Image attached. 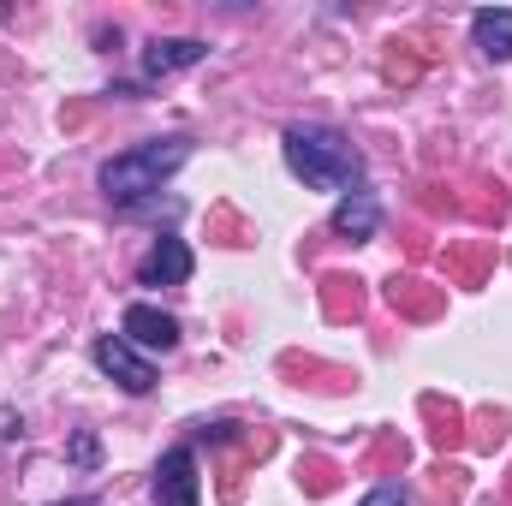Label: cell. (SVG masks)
<instances>
[{
    "label": "cell",
    "instance_id": "cell-11",
    "mask_svg": "<svg viewBox=\"0 0 512 506\" xmlns=\"http://www.w3.org/2000/svg\"><path fill=\"white\" fill-rule=\"evenodd\" d=\"M96 453H102L96 435H78V441H72V459H78V465H96Z\"/></svg>",
    "mask_w": 512,
    "mask_h": 506
},
{
    "label": "cell",
    "instance_id": "cell-10",
    "mask_svg": "<svg viewBox=\"0 0 512 506\" xmlns=\"http://www.w3.org/2000/svg\"><path fill=\"white\" fill-rule=\"evenodd\" d=\"M364 506H405V489H399V483H382V489H370Z\"/></svg>",
    "mask_w": 512,
    "mask_h": 506
},
{
    "label": "cell",
    "instance_id": "cell-8",
    "mask_svg": "<svg viewBox=\"0 0 512 506\" xmlns=\"http://www.w3.org/2000/svg\"><path fill=\"white\" fill-rule=\"evenodd\" d=\"M209 48L203 42H191V36H173V42H149L143 48V72L149 78H167V72H185V66H197Z\"/></svg>",
    "mask_w": 512,
    "mask_h": 506
},
{
    "label": "cell",
    "instance_id": "cell-9",
    "mask_svg": "<svg viewBox=\"0 0 512 506\" xmlns=\"http://www.w3.org/2000/svg\"><path fill=\"white\" fill-rule=\"evenodd\" d=\"M471 30H477V48H483L489 60H512V12H507V6L477 12V18H471Z\"/></svg>",
    "mask_w": 512,
    "mask_h": 506
},
{
    "label": "cell",
    "instance_id": "cell-3",
    "mask_svg": "<svg viewBox=\"0 0 512 506\" xmlns=\"http://www.w3.org/2000/svg\"><path fill=\"white\" fill-rule=\"evenodd\" d=\"M96 364H102V376H114L126 393H149L155 387V364L131 346L126 334H102L96 340Z\"/></svg>",
    "mask_w": 512,
    "mask_h": 506
},
{
    "label": "cell",
    "instance_id": "cell-6",
    "mask_svg": "<svg viewBox=\"0 0 512 506\" xmlns=\"http://www.w3.org/2000/svg\"><path fill=\"white\" fill-rule=\"evenodd\" d=\"M185 280H191L185 239H155V251L143 256V286H185Z\"/></svg>",
    "mask_w": 512,
    "mask_h": 506
},
{
    "label": "cell",
    "instance_id": "cell-4",
    "mask_svg": "<svg viewBox=\"0 0 512 506\" xmlns=\"http://www.w3.org/2000/svg\"><path fill=\"white\" fill-rule=\"evenodd\" d=\"M155 501L161 506H197L203 501V483H197V453L191 447H173L155 471Z\"/></svg>",
    "mask_w": 512,
    "mask_h": 506
},
{
    "label": "cell",
    "instance_id": "cell-2",
    "mask_svg": "<svg viewBox=\"0 0 512 506\" xmlns=\"http://www.w3.org/2000/svg\"><path fill=\"white\" fill-rule=\"evenodd\" d=\"M185 161H191V143H185V137H155V143H137V149L114 155V161L102 167V191H108L114 203H137V197L161 191V179H167V173H179Z\"/></svg>",
    "mask_w": 512,
    "mask_h": 506
},
{
    "label": "cell",
    "instance_id": "cell-5",
    "mask_svg": "<svg viewBox=\"0 0 512 506\" xmlns=\"http://www.w3.org/2000/svg\"><path fill=\"white\" fill-rule=\"evenodd\" d=\"M126 340L143 346V352H173V346H179V322H173L167 310H155V304H131L126 310Z\"/></svg>",
    "mask_w": 512,
    "mask_h": 506
},
{
    "label": "cell",
    "instance_id": "cell-1",
    "mask_svg": "<svg viewBox=\"0 0 512 506\" xmlns=\"http://www.w3.org/2000/svg\"><path fill=\"white\" fill-rule=\"evenodd\" d=\"M286 167L316 191H352L364 173V155L328 126H292L286 131Z\"/></svg>",
    "mask_w": 512,
    "mask_h": 506
},
{
    "label": "cell",
    "instance_id": "cell-7",
    "mask_svg": "<svg viewBox=\"0 0 512 506\" xmlns=\"http://www.w3.org/2000/svg\"><path fill=\"white\" fill-rule=\"evenodd\" d=\"M376 227H382V203L370 191H346L334 209V233L340 239H376Z\"/></svg>",
    "mask_w": 512,
    "mask_h": 506
}]
</instances>
